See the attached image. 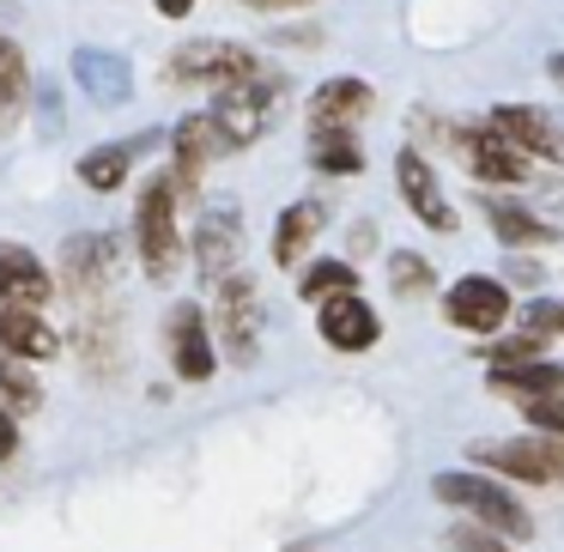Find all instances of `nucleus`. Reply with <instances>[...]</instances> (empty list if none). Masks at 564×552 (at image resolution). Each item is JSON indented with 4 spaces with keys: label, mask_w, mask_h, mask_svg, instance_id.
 <instances>
[{
    "label": "nucleus",
    "mask_w": 564,
    "mask_h": 552,
    "mask_svg": "<svg viewBox=\"0 0 564 552\" xmlns=\"http://www.w3.org/2000/svg\"><path fill=\"white\" fill-rule=\"evenodd\" d=\"M431 491H437V504L462 510V522H479L503 540H534V510H528L510 486H498L486 467H443V474L431 479Z\"/></svg>",
    "instance_id": "nucleus-1"
},
{
    "label": "nucleus",
    "mask_w": 564,
    "mask_h": 552,
    "mask_svg": "<svg viewBox=\"0 0 564 552\" xmlns=\"http://www.w3.org/2000/svg\"><path fill=\"white\" fill-rule=\"evenodd\" d=\"M134 249H140V268L152 280H171L176 261H183V195H176L171 176H147L134 201Z\"/></svg>",
    "instance_id": "nucleus-2"
},
{
    "label": "nucleus",
    "mask_w": 564,
    "mask_h": 552,
    "mask_svg": "<svg viewBox=\"0 0 564 552\" xmlns=\"http://www.w3.org/2000/svg\"><path fill=\"white\" fill-rule=\"evenodd\" d=\"M261 322H268L261 285L249 280V273H225V280H219V310L207 316L213 346H225L231 365H256V358H261Z\"/></svg>",
    "instance_id": "nucleus-3"
},
{
    "label": "nucleus",
    "mask_w": 564,
    "mask_h": 552,
    "mask_svg": "<svg viewBox=\"0 0 564 552\" xmlns=\"http://www.w3.org/2000/svg\"><path fill=\"white\" fill-rule=\"evenodd\" d=\"M280 98H285L280 79H273V74H256V79H243V86H225L219 98H213L207 116L219 122V134L231 140V152H243V147H256V140L273 128Z\"/></svg>",
    "instance_id": "nucleus-4"
},
{
    "label": "nucleus",
    "mask_w": 564,
    "mask_h": 552,
    "mask_svg": "<svg viewBox=\"0 0 564 552\" xmlns=\"http://www.w3.org/2000/svg\"><path fill=\"white\" fill-rule=\"evenodd\" d=\"M474 467L503 479H522V486H564V437H503V443H474Z\"/></svg>",
    "instance_id": "nucleus-5"
},
{
    "label": "nucleus",
    "mask_w": 564,
    "mask_h": 552,
    "mask_svg": "<svg viewBox=\"0 0 564 552\" xmlns=\"http://www.w3.org/2000/svg\"><path fill=\"white\" fill-rule=\"evenodd\" d=\"M164 74L176 79V86H243V79L261 74V62L243 50V43H225V37H200V43H183V50L164 62Z\"/></svg>",
    "instance_id": "nucleus-6"
},
{
    "label": "nucleus",
    "mask_w": 564,
    "mask_h": 552,
    "mask_svg": "<svg viewBox=\"0 0 564 552\" xmlns=\"http://www.w3.org/2000/svg\"><path fill=\"white\" fill-rule=\"evenodd\" d=\"M516 297L503 280H491V273H462V280L443 292V316H449V328L462 334H479V340H491V334L510 322Z\"/></svg>",
    "instance_id": "nucleus-7"
},
{
    "label": "nucleus",
    "mask_w": 564,
    "mask_h": 552,
    "mask_svg": "<svg viewBox=\"0 0 564 552\" xmlns=\"http://www.w3.org/2000/svg\"><path fill=\"white\" fill-rule=\"evenodd\" d=\"M164 353H171L176 382H207L213 370H219V346H213L207 310H200L195 297L171 304V316H164Z\"/></svg>",
    "instance_id": "nucleus-8"
},
{
    "label": "nucleus",
    "mask_w": 564,
    "mask_h": 552,
    "mask_svg": "<svg viewBox=\"0 0 564 552\" xmlns=\"http://www.w3.org/2000/svg\"><path fill=\"white\" fill-rule=\"evenodd\" d=\"M116 268H122V249H116L110 231H74L62 243V285L74 297H98L116 285Z\"/></svg>",
    "instance_id": "nucleus-9"
},
{
    "label": "nucleus",
    "mask_w": 564,
    "mask_h": 552,
    "mask_svg": "<svg viewBox=\"0 0 564 552\" xmlns=\"http://www.w3.org/2000/svg\"><path fill=\"white\" fill-rule=\"evenodd\" d=\"M316 334H322L328 353L358 358V353H370V346L382 340V322H377V310H370L358 292H334V297L316 304Z\"/></svg>",
    "instance_id": "nucleus-10"
},
{
    "label": "nucleus",
    "mask_w": 564,
    "mask_h": 552,
    "mask_svg": "<svg viewBox=\"0 0 564 552\" xmlns=\"http://www.w3.org/2000/svg\"><path fill=\"white\" fill-rule=\"evenodd\" d=\"M394 183H401L406 213H413L425 231H443V237L455 231V207L443 201V183H437V171H431V159L419 147H401V159H394Z\"/></svg>",
    "instance_id": "nucleus-11"
},
{
    "label": "nucleus",
    "mask_w": 564,
    "mask_h": 552,
    "mask_svg": "<svg viewBox=\"0 0 564 552\" xmlns=\"http://www.w3.org/2000/svg\"><path fill=\"white\" fill-rule=\"evenodd\" d=\"M171 152H176V171H171L176 195H195V188H200V171H207L213 159H231V140H225L219 122L200 110V116H183V122L171 128Z\"/></svg>",
    "instance_id": "nucleus-12"
},
{
    "label": "nucleus",
    "mask_w": 564,
    "mask_h": 552,
    "mask_svg": "<svg viewBox=\"0 0 564 552\" xmlns=\"http://www.w3.org/2000/svg\"><path fill=\"white\" fill-rule=\"evenodd\" d=\"M455 152L479 183H528V159L516 147H503L486 122H462L455 128Z\"/></svg>",
    "instance_id": "nucleus-13"
},
{
    "label": "nucleus",
    "mask_w": 564,
    "mask_h": 552,
    "mask_svg": "<svg viewBox=\"0 0 564 552\" xmlns=\"http://www.w3.org/2000/svg\"><path fill=\"white\" fill-rule=\"evenodd\" d=\"M486 128L503 147L522 152V159H558V128H552V116L534 110V104H491Z\"/></svg>",
    "instance_id": "nucleus-14"
},
{
    "label": "nucleus",
    "mask_w": 564,
    "mask_h": 552,
    "mask_svg": "<svg viewBox=\"0 0 564 552\" xmlns=\"http://www.w3.org/2000/svg\"><path fill=\"white\" fill-rule=\"evenodd\" d=\"M195 273L207 285H219L225 273H237V256H243V225H237L231 207H213L207 219L195 225Z\"/></svg>",
    "instance_id": "nucleus-15"
},
{
    "label": "nucleus",
    "mask_w": 564,
    "mask_h": 552,
    "mask_svg": "<svg viewBox=\"0 0 564 552\" xmlns=\"http://www.w3.org/2000/svg\"><path fill=\"white\" fill-rule=\"evenodd\" d=\"M74 86L86 91L91 104H128L134 98V67H128L122 50L86 43V50H74Z\"/></svg>",
    "instance_id": "nucleus-16"
},
{
    "label": "nucleus",
    "mask_w": 564,
    "mask_h": 552,
    "mask_svg": "<svg viewBox=\"0 0 564 552\" xmlns=\"http://www.w3.org/2000/svg\"><path fill=\"white\" fill-rule=\"evenodd\" d=\"M159 140L164 134H152V128H147V134H128V140H110V147L86 152V159L74 164V176L91 188V195H116V188L128 183V171H134V159H140V152H152Z\"/></svg>",
    "instance_id": "nucleus-17"
},
{
    "label": "nucleus",
    "mask_w": 564,
    "mask_h": 552,
    "mask_svg": "<svg viewBox=\"0 0 564 552\" xmlns=\"http://www.w3.org/2000/svg\"><path fill=\"white\" fill-rule=\"evenodd\" d=\"M55 297V273L31 256L25 243H0V304L43 310Z\"/></svg>",
    "instance_id": "nucleus-18"
},
{
    "label": "nucleus",
    "mask_w": 564,
    "mask_h": 552,
    "mask_svg": "<svg viewBox=\"0 0 564 552\" xmlns=\"http://www.w3.org/2000/svg\"><path fill=\"white\" fill-rule=\"evenodd\" d=\"M0 353H13V358H25V365H37V358L62 353V334L50 328V316H43V310L0 304Z\"/></svg>",
    "instance_id": "nucleus-19"
},
{
    "label": "nucleus",
    "mask_w": 564,
    "mask_h": 552,
    "mask_svg": "<svg viewBox=\"0 0 564 552\" xmlns=\"http://www.w3.org/2000/svg\"><path fill=\"white\" fill-rule=\"evenodd\" d=\"M377 104V91L365 86L358 74H340V79H322L316 98H310V122L316 128H358Z\"/></svg>",
    "instance_id": "nucleus-20"
},
{
    "label": "nucleus",
    "mask_w": 564,
    "mask_h": 552,
    "mask_svg": "<svg viewBox=\"0 0 564 552\" xmlns=\"http://www.w3.org/2000/svg\"><path fill=\"white\" fill-rule=\"evenodd\" d=\"M479 207H486V219H491V231H498V243L503 249H540V243H552V219H540L534 207H522V201H510V195H479Z\"/></svg>",
    "instance_id": "nucleus-21"
},
{
    "label": "nucleus",
    "mask_w": 564,
    "mask_h": 552,
    "mask_svg": "<svg viewBox=\"0 0 564 552\" xmlns=\"http://www.w3.org/2000/svg\"><path fill=\"white\" fill-rule=\"evenodd\" d=\"M491 389L510 401H564V365L558 358H528V365L491 370Z\"/></svg>",
    "instance_id": "nucleus-22"
},
{
    "label": "nucleus",
    "mask_w": 564,
    "mask_h": 552,
    "mask_svg": "<svg viewBox=\"0 0 564 552\" xmlns=\"http://www.w3.org/2000/svg\"><path fill=\"white\" fill-rule=\"evenodd\" d=\"M322 225H328V207H322V201H292V207L280 213V225H273V261H280V268L304 261L310 243L322 237Z\"/></svg>",
    "instance_id": "nucleus-23"
},
{
    "label": "nucleus",
    "mask_w": 564,
    "mask_h": 552,
    "mask_svg": "<svg viewBox=\"0 0 564 552\" xmlns=\"http://www.w3.org/2000/svg\"><path fill=\"white\" fill-rule=\"evenodd\" d=\"M310 164L322 176H358L365 171V147H358L352 128H316L310 134Z\"/></svg>",
    "instance_id": "nucleus-24"
},
{
    "label": "nucleus",
    "mask_w": 564,
    "mask_h": 552,
    "mask_svg": "<svg viewBox=\"0 0 564 552\" xmlns=\"http://www.w3.org/2000/svg\"><path fill=\"white\" fill-rule=\"evenodd\" d=\"M31 104V67H25V50L13 37H0V134L25 116Z\"/></svg>",
    "instance_id": "nucleus-25"
},
{
    "label": "nucleus",
    "mask_w": 564,
    "mask_h": 552,
    "mask_svg": "<svg viewBox=\"0 0 564 552\" xmlns=\"http://www.w3.org/2000/svg\"><path fill=\"white\" fill-rule=\"evenodd\" d=\"M0 407L7 413H37L43 407V389H37V377L25 370V358H13V353H0Z\"/></svg>",
    "instance_id": "nucleus-26"
},
{
    "label": "nucleus",
    "mask_w": 564,
    "mask_h": 552,
    "mask_svg": "<svg viewBox=\"0 0 564 552\" xmlns=\"http://www.w3.org/2000/svg\"><path fill=\"white\" fill-rule=\"evenodd\" d=\"M334 292H358V268H352V261H340V256L310 261V268H304V280H297V297L322 304V297H334Z\"/></svg>",
    "instance_id": "nucleus-27"
},
{
    "label": "nucleus",
    "mask_w": 564,
    "mask_h": 552,
    "mask_svg": "<svg viewBox=\"0 0 564 552\" xmlns=\"http://www.w3.org/2000/svg\"><path fill=\"white\" fill-rule=\"evenodd\" d=\"M389 292H401V297H431V292H437V268H431L419 249H394V256H389Z\"/></svg>",
    "instance_id": "nucleus-28"
},
{
    "label": "nucleus",
    "mask_w": 564,
    "mask_h": 552,
    "mask_svg": "<svg viewBox=\"0 0 564 552\" xmlns=\"http://www.w3.org/2000/svg\"><path fill=\"white\" fill-rule=\"evenodd\" d=\"M528 358H546V340H534V334H510V340H486V365H491V370L528 365Z\"/></svg>",
    "instance_id": "nucleus-29"
},
{
    "label": "nucleus",
    "mask_w": 564,
    "mask_h": 552,
    "mask_svg": "<svg viewBox=\"0 0 564 552\" xmlns=\"http://www.w3.org/2000/svg\"><path fill=\"white\" fill-rule=\"evenodd\" d=\"M522 334H534V340H558L564 334V297H534V304L522 310Z\"/></svg>",
    "instance_id": "nucleus-30"
},
{
    "label": "nucleus",
    "mask_w": 564,
    "mask_h": 552,
    "mask_svg": "<svg viewBox=\"0 0 564 552\" xmlns=\"http://www.w3.org/2000/svg\"><path fill=\"white\" fill-rule=\"evenodd\" d=\"M443 540H449V552H516V540L491 534V528H479V522H455Z\"/></svg>",
    "instance_id": "nucleus-31"
},
{
    "label": "nucleus",
    "mask_w": 564,
    "mask_h": 552,
    "mask_svg": "<svg viewBox=\"0 0 564 552\" xmlns=\"http://www.w3.org/2000/svg\"><path fill=\"white\" fill-rule=\"evenodd\" d=\"M528 419V431H540V437H564V401H516Z\"/></svg>",
    "instance_id": "nucleus-32"
},
{
    "label": "nucleus",
    "mask_w": 564,
    "mask_h": 552,
    "mask_svg": "<svg viewBox=\"0 0 564 552\" xmlns=\"http://www.w3.org/2000/svg\"><path fill=\"white\" fill-rule=\"evenodd\" d=\"M62 122H67V116H62V104H55V86L37 91V128H43V134H62Z\"/></svg>",
    "instance_id": "nucleus-33"
},
{
    "label": "nucleus",
    "mask_w": 564,
    "mask_h": 552,
    "mask_svg": "<svg viewBox=\"0 0 564 552\" xmlns=\"http://www.w3.org/2000/svg\"><path fill=\"white\" fill-rule=\"evenodd\" d=\"M19 455V425H13V413L0 407V462H13Z\"/></svg>",
    "instance_id": "nucleus-34"
},
{
    "label": "nucleus",
    "mask_w": 564,
    "mask_h": 552,
    "mask_svg": "<svg viewBox=\"0 0 564 552\" xmlns=\"http://www.w3.org/2000/svg\"><path fill=\"white\" fill-rule=\"evenodd\" d=\"M152 7H159V19H188L195 13V0H152Z\"/></svg>",
    "instance_id": "nucleus-35"
},
{
    "label": "nucleus",
    "mask_w": 564,
    "mask_h": 552,
    "mask_svg": "<svg viewBox=\"0 0 564 552\" xmlns=\"http://www.w3.org/2000/svg\"><path fill=\"white\" fill-rule=\"evenodd\" d=\"M546 74H552V86L564 91V50H558V55H552V62H546Z\"/></svg>",
    "instance_id": "nucleus-36"
},
{
    "label": "nucleus",
    "mask_w": 564,
    "mask_h": 552,
    "mask_svg": "<svg viewBox=\"0 0 564 552\" xmlns=\"http://www.w3.org/2000/svg\"><path fill=\"white\" fill-rule=\"evenodd\" d=\"M249 7H292V0H249Z\"/></svg>",
    "instance_id": "nucleus-37"
}]
</instances>
